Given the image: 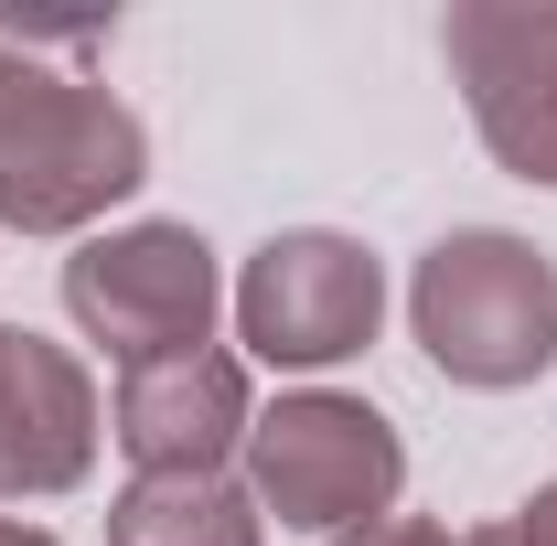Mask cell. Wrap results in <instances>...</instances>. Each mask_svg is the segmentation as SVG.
I'll return each mask as SVG.
<instances>
[{
    "instance_id": "cell-5",
    "label": "cell",
    "mask_w": 557,
    "mask_h": 546,
    "mask_svg": "<svg viewBox=\"0 0 557 546\" xmlns=\"http://www.w3.org/2000/svg\"><path fill=\"white\" fill-rule=\"evenodd\" d=\"M386 322V269L333 236V225H300V236H269L247 278H236V333L258 364H289V375H311V364H344L364 353Z\"/></svg>"
},
{
    "instance_id": "cell-2",
    "label": "cell",
    "mask_w": 557,
    "mask_h": 546,
    "mask_svg": "<svg viewBox=\"0 0 557 546\" xmlns=\"http://www.w3.org/2000/svg\"><path fill=\"white\" fill-rule=\"evenodd\" d=\"M408 322L450 386H483V397L536 386L557 364V258L504 225H461L418 258Z\"/></svg>"
},
{
    "instance_id": "cell-6",
    "label": "cell",
    "mask_w": 557,
    "mask_h": 546,
    "mask_svg": "<svg viewBox=\"0 0 557 546\" xmlns=\"http://www.w3.org/2000/svg\"><path fill=\"white\" fill-rule=\"evenodd\" d=\"M440 54L472 97V129L515 183L557 194V0H461Z\"/></svg>"
},
{
    "instance_id": "cell-8",
    "label": "cell",
    "mask_w": 557,
    "mask_h": 546,
    "mask_svg": "<svg viewBox=\"0 0 557 546\" xmlns=\"http://www.w3.org/2000/svg\"><path fill=\"white\" fill-rule=\"evenodd\" d=\"M247 429H258V408H247V364L236 353H172V364H139L129 386H119V450L139 461V482L150 472H214L225 450H247Z\"/></svg>"
},
{
    "instance_id": "cell-1",
    "label": "cell",
    "mask_w": 557,
    "mask_h": 546,
    "mask_svg": "<svg viewBox=\"0 0 557 546\" xmlns=\"http://www.w3.org/2000/svg\"><path fill=\"white\" fill-rule=\"evenodd\" d=\"M150 183V129L108 86L0 54V225L11 236H75Z\"/></svg>"
},
{
    "instance_id": "cell-3",
    "label": "cell",
    "mask_w": 557,
    "mask_h": 546,
    "mask_svg": "<svg viewBox=\"0 0 557 546\" xmlns=\"http://www.w3.org/2000/svg\"><path fill=\"white\" fill-rule=\"evenodd\" d=\"M247 482H258V514L300 525V536H354L397 504L408 482V450L397 429L364 408V397H333V386H300L278 397L258 429H247Z\"/></svg>"
},
{
    "instance_id": "cell-13",
    "label": "cell",
    "mask_w": 557,
    "mask_h": 546,
    "mask_svg": "<svg viewBox=\"0 0 557 546\" xmlns=\"http://www.w3.org/2000/svg\"><path fill=\"white\" fill-rule=\"evenodd\" d=\"M461 546H525V536H515V525H483V536H461Z\"/></svg>"
},
{
    "instance_id": "cell-4",
    "label": "cell",
    "mask_w": 557,
    "mask_h": 546,
    "mask_svg": "<svg viewBox=\"0 0 557 546\" xmlns=\"http://www.w3.org/2000/svg\"><path fill=\"white\" fill-rule=\"evenodd\" d=\"M214 247L194 225H119V236H86L65 258V311L86 343H108L119 364H172V353H205L214 333Z\"/></svg>"
},
{
    "instance_id": "cell-12",
    "label": "cell",
    "mask_w": 557,
    "mask_h": 546,
    "mask_svg": "<svg viewBox=\"0 0 557 546\" xmlns=\"http://www.w3.org/2000/svg\"><path fill=\"white\" fill-rule=\"evenodd\" d=\"M0 546H54L44 525H22V514H0Z\"/></svg>"
},
{
    "instance_id": "cell-7",
    "label": "cell",
    "mask_w": 557,
    "mask_h": 546,
    "mask_svg": "<svg viewBox=\"0 0 557 546\" xmlns=\"http://www.w3.org/2000/svg\"><path fill=\"white\" fill-rule=\"evenodd\" d=\"M97 461V386L65 343L0 322V504L22 493H75Z\"/></svg>"
},
{
    "instance_id": "cell-9",
    "label": "cell",
    "mask_w": 557,
    "mask_h": 546,
    "mask_svg": "<svg viewBox=\"0 0 557 546\" xmlns=\"http://www.w3.org/2000/svg\"><path fill=\"white\" fill-rule=\"evenodd\" d=\"M108 546H258V493L225 472H150L108 504Z\"/></svg>"
},
{
    "instance_id": "cell-10",
    "label": "cell",
    "mask_w": 557,
    "mask_h": 546,
    "mask_svg": "<svg viewBox=\"0 0 557 546\" xmlns=\"http://www.w3.org/2000/svg\"><path fill=\"white\" fill-rule=\"evenodd\" d=\"M333 546H461V536L429 525V514H375V525H354V536H333Z\"/></svg>"
},
{
    "instance_id": "cell-11",
    "label": "cell",
    "mask_w": 557,
    "mask_h": 546,
    "mask_svg": "<svg viewBox=\"0 0 557 546\" xmlns=\"http://www.w3.org/2000/svg\"><path fill=\"white\" fill-rule=\"evenodd\" d=\"M515 536H525V546H557V482L525 504V514H515Z\"/></svg>"
}]
</instances>
